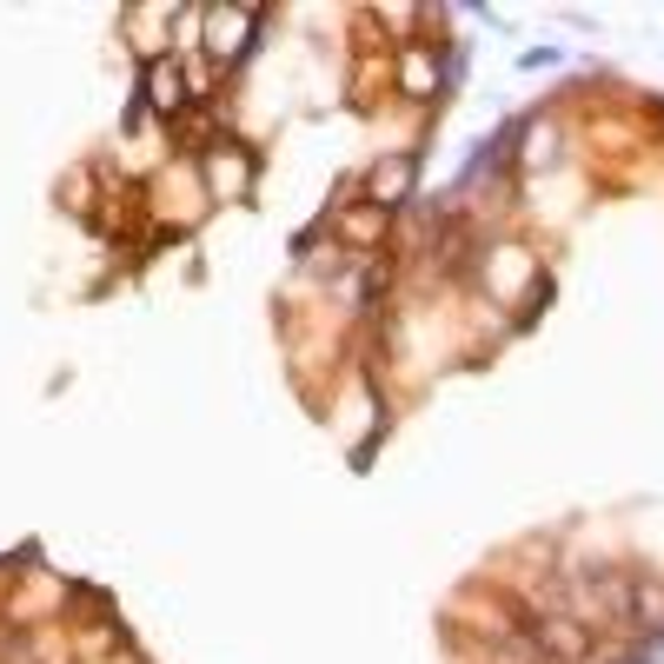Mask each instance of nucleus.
I'll use <instances>...</instances> for the list:
<instances>
[{
    "label": "nucleus",
    "mask_w": 664,
    "mask_h": 664,
    "mask_svg": "<svg viewBox=\"0 0 664 664\" xmlns=\"http://www.w3.org/2000/svg\"><path fill=\"white\" fill-rule=\"evenodd\" d=\"M412 173H419V160H412V153L379 160V166H372V206H379V213H392V206L412 193Z\"/></svg>",
    "instance_id": "nucleus-2"
},
{
    "label": "nucleus",
    "mask_w": 664,
    "mask_h": 664,
    "mask_svg": "<svg viewBox=\"0 0 664 664\" xmlns=\"http://www.w3.org/2000/svg\"><path fill=\"white\" fill-rule=\"evenodd\" d=\"M186 73L173 67V60H146V106H160V113H186Z\"/></svg>",
    "instance_id": "nucleus-3"
},
{
    "label": "nucleus",
    "mask_w": 664,
    "mask_h": 664,
    "mask_svg": "<svg viewBox=\"0 0 664 664\" xmlns=\"http://www.w3.org/2000/svg\"><path fill=\"white\" fill-rule=\"evenodd\" d=\"M339 226H346V239H379V233H386V213H379V206H366V213H346Z\"/></svg>",
    "instance_id": "nucleus-5"
},
{
    "label": "nucleus",
    "mask_w": 664,
    "mask_h": 664,
    "mask_svg": "<svg viewBox=\"0 0 664 664\" xmlns=\"http://www.w3.org/2000/svg\"><path fill=\"white\" fill-rule=\"evenodd\" d=\"M525 632H532L539 658H552V664H585L599 652V632L585 619H572V612H539V619H525Z\"/></svg>",
    "instance_id": "nucleus-1"
},
{
    "label": "nucleus",
    "mask_w": 664,
    "mask_h": 664,
    "mask_svg": "<svg viewBox=\"0 0 664 664\" xmlns=\"http://www.w3.org/2000/svg\"><path fill=\"white\" fill-rule=\"evenodd\" d=\"M399 86H406L412 100H432V86H439V67H432L426 53H406V60H399Z\"/></svg>",
    "instance_id": "nucleus-4"
}]
</instances>
